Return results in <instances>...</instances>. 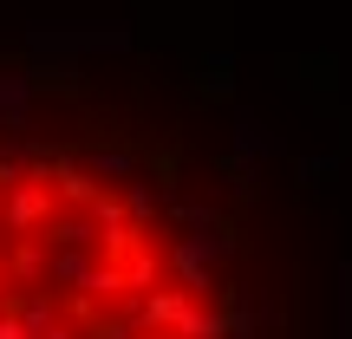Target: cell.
I'll list each match as a JSON object with an SVG mask.
<instances>
[{
	"label": "cell",
	"instance_id": "6da1fadb",
	"mask_svg": "<svg viewBox=\"0 0 352 339\" xmlns=\"http://www.w3.org/2000/svg\"><path fill=\"white\" fill-rule=\"evenodd\" d=\"M0 339H228V314L144 189L0 144Z\"/></svg>",
	"mask_w": 352,
	"mask_h": 339
}]
</instances>
